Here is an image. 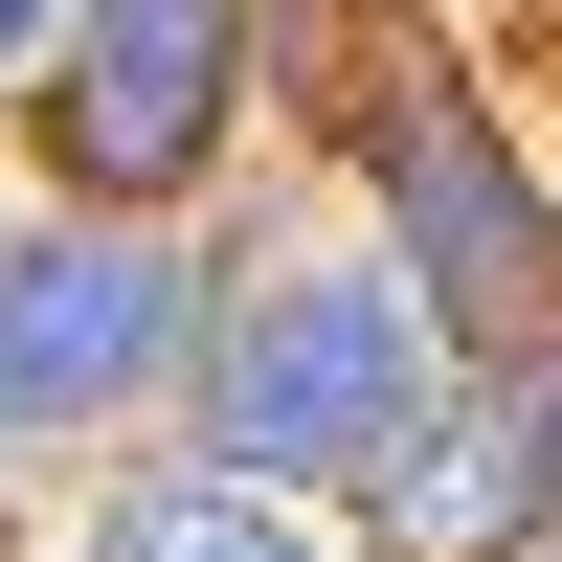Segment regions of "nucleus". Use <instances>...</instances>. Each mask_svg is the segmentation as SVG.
<instances>
[{"label":"nucleus","mask_w":562,"mask_h":562,"mask_svg":"<svg viewBox=\"0 0 562 562\" xmlns=\"http://www.w3.org/2000/svg\"><path fill=\"white\" fill-rule=\"evenodd\" d=\"M405 428H428V315L383 293V270H293V293H248V338H225V473H405Z\"/></svg>","instance_id":"1"},{"label":"nucleus","mask_w":562,"mask_h":562,"mask_svg":"<svg viewBox=\"0 0 562 562\" xmlns=\"http://www.w3.org/2000/svg\"><path fill=\"white\" fill-rule=\"evenodd\" d=\"M158 360H180V270L135 248V225H45V248H0V450L135 405Z\"/></svg>","instance_id":"2"},{"label":"nucleus","mask_w":562,"mask_h":562,"mask_svg":"<svg viewBox=\"0 0 562 562\" xmlns=\"http://www.w3.org/2000/svg\"><path fill=\"white\" fill-rule=\"evenodd\" d=\"M225 68H248V0H90L45 158H68L90 203H158V180H203V135H225Z\"/></svg>","instance_id":"3"},{"label":"nucleus","mask_w":562,"mask_h":562,"mask_svg":"<svg viewBox=\"0 0 562 562\" xmlns=\"http://www.w3.org/2000/svg\"><path fill=\"white\" fill-rule=\"evenodd\" d=\"M405 248H428V293H450V338L473 360H540V293H562V225H540V180L495 158L473 113H405Z\"/></svg>","instance_id":"4"},{"label":"nucleus","mask_w":562,"mask_h":562,"mask_svg":"<svg viewBox=\"0 0 562 562\" xmlns=\"http://www.w3.org/2000/svg\"><path fill=\"white\" fill-rule=\"evenodd\" d=\"M405 540H518V518H562V383L540 360H495L450 428H405V495H383Z\"/></svg>","instance_id":"5"},{"label":"nucleus","mask_w":562,"mask_h":562,"mask_svg":"<svg viewBox=\"0 0 562 562\" xmlns=\"http://www.w3.org/2000/svg\"><path fill=\"white\" fill-rule=\"evenodd\" d=\"M90 562H315V540L270 518L248 473H180V495H113V540H90Z\"/></svg>","instance_id":"6"},{"label":"nucleus","mask_w":562,"mask_h":562,"mask_svg":"<svg viewBox=\"0 0 562 562\" xmlns=\"http://www.w3.org/2000/svg\"><path fill=\"white\" fill-rule=\"evenodd\" d=\"M0 45H45V0H0Z\"/></svg>","instance_id":"7"}]
</instances>
